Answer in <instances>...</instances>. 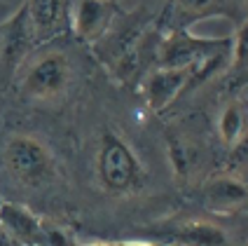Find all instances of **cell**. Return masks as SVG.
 Listing matches in <instances>:
<instances>
[{
    "label": "cell",
    "mask_w": 248,
    "mask_h": 246,
    "mask_svg": "<svg viewBox=\"0 0 248 246\" xmlns=\"http://www.w3.org/2000/svg\"><path fill=\"white\" fill-rule=\"evenodd\" d=\"M73 64L61 49H45L28 54L19 68L21 94L33 103H56L68 94Z\"/></svg>",
    "instance_id": "obj_1"
},
{
    "label": "cell",
    "mask_w": 248,
    "mask_h": 246,
    "mask_svg": "<svg viewBox=\"0 0 248 246\" xmlns=\"http://www.w3.org/2000/svg\"><path fill=\"white\" fill-rule=\"evenodd\" d=\"M148 38V31L140 24L138 14L117 16L112 28L92 47L96 59L110 70L115 78L129 82L140 70L143 45Z\"/></svg>",
    "instance_id": "obj_2"
},
{
    "label": "cell",
    "mask_w": 248,
    "mask_h": 246,
    "mask_svg": "<svg viewBox=\"0 0 248 246\" xmlns=\"http://www.w3.org/2000/svg\"><path fill=\"white\" fill-rule=\"evenodd\" d=\"M96 174L101 185L115 195H131L143 188L145 169L134 148L115 131L101 136L96 152Z\"/></svg>",
    "instance_id": "obj_3"
},
{
    "label": "cell",
    "mask_w": 248,
    "mask_h": 246,
    "mask_svg": "<svg viewBox=\"0 0 248 246\" xmlns=\"http://www.w3.org/2000/svg\"><path fill=\"white\" fill-rule=\"evenodd\" d=\"M155 52V66L159 68H192L208 59L232 54V35L199 38L190 33V28L171 26L166 35H162Z\"/></svg>",
    "instance_id": "obj_4"
},
{
    "label": "cell",
    "mask_w": 248,
    "mask_h": 246,
    "mask_svg": "<svg viewBox=\"0 0 248 246\" xmlns=\"http://www.w3.org/2000/svg\"><path fill=\"white\" fill-rule=\"evenodd\" d=\"M2 164L19 185L31 190L52 183L56 174L54 155L40 138L28 134H14L7 138L2 148Z\"/></svg>",
    "instance_id": "obj_5"
},
{
    "label": "cell",
    "mask_w": 248,
    "mask_h": 246,
    "mask_svg": "<svg viewBox=\"0 0 248 246\" xmlns=\"http://www.w3.org/2000/svg\"><path fill=\"white\" fill-rule=\"evenodd\" d=\"M120 14L122 7L117 0H75L70 5V33L82 45L94 47Z\"/></svg>",
    "instance_id": "obj_6"
},
{
    "label": "cell",
    "mask_w": 248,
    "mask_h": 246,
    "mask_svg": "<svg viewBox=\"0 0 248 246\" xmlns=\"http://www.w3.org/2000/svg\"><path fill=\"white\" fill-rule=\"evenodd\" d=\"M171 26L190 28L206 19H227L239 28L248 19V0H171Z\"/></svg>",
    "instance_id": "obj_7"
},
{
    "label": "cell",
    "mask_w": 248,
    "mask_h": 246,
    "mask_svg": "<svg viewBox=\"0 0 248 246\" xmlns=\"http://www.w3.org/2000/svg\"><path fill=\"white\" fill-rule=\"evenodd\" d=\"M33 47L38 45L28 21L26 2H21V7L7 21L0 24V73L14 75L26 61V56L33 52Z\"/></svg>",
    "instance_id": "obj_8"
},
{
    "label": "cell",
    "mask_w": 248,
    "mask_h": 246,
    "mask_svg": "<svg viewBox=\"0 0 248 246\" xmlns=\"http://www.w3.org/2000/svg\"><path fill=\"white\" fill-rule=\"evenodd\" d=\"M35 45L54 40L70 31V0H24Z\"/></svg>",
    "instance_id": "obj_9"
},
{
    "label": "cell",
    "mask_w": 248,
    "mask_h": 246,
    "mask_svg": "<svg viewBox=\"0 0 248 246\" xmlns=\"http://www.w3.org/2000/svg\"><path fill=\"white\" fill-rule=\"evenodd\" d=\"M190 68H159L155 66L143 78V96L152 113H164L180 94H185Z\"/></svg>",
    "instance_id": "obj_10"
},
{
    "label": "cell",
    "mask_w": 248,
    "mask_h": 246,
    "mask_svg": "<svg viewBox=\"0 0 248 246\" xmlns=\"http://www.w3.org/2000/svg\"><path fill=\"white\" fill-rule=\"evenodd\" d=\"M0 228L16 246H47V220L21 204L0 202Z\"/></svg>",
    "instance_id": "obj_11"
},
{
    "label": "cell",
    "mask_w": 248,
    "mask_h": 246,
    "mask_svg": "<svg viewBox=\"0 0 248 246\" xmlns=\"http://www.w3.org/2000/svg\"><path fill=\"white\" fill-rule=\"evenodd\" d=\"M159 242L164 246H227V234L216 223L185 220L171 228Z\"/></svg>",
    "instance_id": "obj_12"
},
{
    "label": "cell",
    "mask_w": 248,
    "mask_h": 246,
    "mask_svg": "<svg viewBox=\"0 0 248 246\" xmlns=\"http://www.w3.org/2000/svg\"><path fill=\"white\" fill-rule=\"evenodd\" d=\"M204 202L211 211L230 213L248 202V185L246 180L234 176H216L204 185Z\"/></svg>",
    "instance_id": "obj_13"
},
{
    "label": "cell",
    "mask_w": 248,
    "mask_h": 246,
    "mask_svg": "<svg viewBox=\"0 0 248 246\" xmlns=\"http://www.w3.org/2000/svg\"><path fill=\"white\" fill-rule=\"evenodd\" d=\"M218 134L227 148H236L244 143L248 134V110L241 98H232L225 103L218 117Z\"/></svg>",
    "instance_id": "obj_14"
},
{
    "label": "cell",
    "mask_w": 248,
    "mask_h": 246,
    "mask_svg": "<svg viewBox=\"0 0 248 246\" xmlns=\"http://www.w3.org/2000/svg\"><path fill=\"white\" fill-rule=\"evenodd\" d=\"M166 150H169V162L178 180H187L192 176L194 166H197V143L190 141L185 134L169 131L166 134Z\"/></svg>",
    "instance_id": "obj_15"
},
{
    "label": "cell",
    "mask_w": 248,
    "mask_h": 246,
    "mask_svg": "<svg viewBox=\"0 0 248 246\" xmlns=\"http://www.w3.org/2000/svg\"><path fill=\"white\" fill-rule=\"evenodd\" d=\"M227 70H232V78L236 82L248 80V19L232 35V59Z\"/></svg>",
    "instance_id": "obj_16"
},
{
    "label": "cell",
    "mask_w": 248,
    "mask_h": 246,
    "mask_svg": "<svg viewBox=\"0 0 248 246\" xmlns=\"http://www.w3.org/2000/svg\"><path fill=\"white\" fill-rule=\"evenodd\" d=\"M112 246H164L155 239H126V242H112Z\"/></svg>",
    "instance_id": "obj_17"
},
{
    "label": "cell",
    "mask_w": 248,
    "mask_h": 246,
    "mask_svg": "<svg viewBox=\"0 0 248 246\" xmlns=\"http://www.w3.org/2000/svg\"><path fill=\"white\" fill-rule=\"evenodd\" d=\"M0 246H16L12 239H10V237L5 234V230H2V228H0Z\"/></svg>",
    "instance_id": "obj_18"
},
{
    "label": "cell",
    "mask_w": 248,
    "mask_h": 246,
    "mask_svg": "<svg viewBox=\"0 0 248 246\" xmlns=\"http://www.w3.org/2000/svg\"><path fill=\"white\" fill-rule=\"evenodd\" d=\"M73 246H112V242H75Z\"/></svg>",
    "instance_id": "obj_19"
},
{
    "label": "cell",
    "mask_w": 248,
    "mask_h": 246,
    "mask_svg": "<svg viewBox=\"0 0 248 246\" xmlns=\"http://www.w3.org/2000/svg\"><path fill=\"white\" fill-rule=\"evenodd\" d=\"M244 103H246V110H248V98H246V101H244Z\"/></svg>",
    "instance_id": "obj_20"
},
{
    "label": "cell",
    "mask_w": 248,
    "mask_h": 246,
    "mask_svg": "<svg viewBox=\"0 0 248 246\" xmlns=\"http://www.w3.org/2000/svg\"><path fill=\"white\" fill-rule=\"evenodd\" d=\"M246 185H248V180H246Z\"/></svg>",
    "instance_id": "obj_21"
}]
</instances>
